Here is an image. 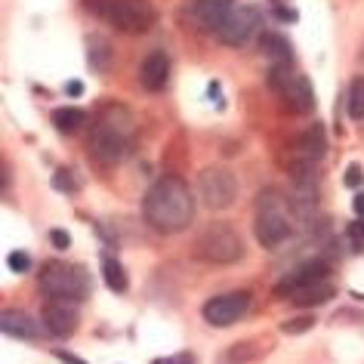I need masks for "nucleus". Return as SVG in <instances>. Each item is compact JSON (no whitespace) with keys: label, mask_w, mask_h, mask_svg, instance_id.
<instances>
[{"label":"nucleus","mask_w":364,"mask_h":364,"mask_svg":"<svg viewBox=\"0 0 364 364\" xmlns=\"http://www.w3.org/2000/svg\"><path fill=\"white\" fill-rule=\"evenodd\" d=\"M53 355H56L59 361H65V364H87L84 358H77V355H71V352H65V349H53Z\"/></svg>","instance_id":"30"},{"label":"nucleus","mask_w":364,"mask_h":364,"mask_svg":"<svg viewBox=\"0 0 364 364\" xmlns=\"http://www.w3.org/2000/svg\"><path fill=\"white\" fill-rule=\"evenodd\" d=\"M346 105H349V117H352V121H364V77L352 80Z\"/></svg>","instance_id":"23"},{"label":"nucleus","mask_w":364,"mask_h":364,"mask_svg":"<svg viewBox=\"0 0 364 364\" xmlns=\"http://www.w3.org/2000/svg\"><path fill=\"white\" fill-rule=\"evenodd\" d=\"M133 133V114L124 105H105L90 124V158L99 167H114L124 158Z\"/></svg>","instance_id":"2"},{"label":"nucleus","mask_w":364,"mask_h":364,"mask_svg":"<svg viewBox=\"0 0 364 364\" xmlns=\"http://www.w3.org/2000/svg\"><path fill=\"white\" fill-rule=\"evenodd\" d=\"M259 25V10L250 4H238L235 10L229 13V19H225V25L220 31H216V38H220L225 47H241V43L250 41V34L257 31Z\"/></svg>","instance_id":"10"},{"label":"nucleus","mask_w":364,"mask_h":364,"mask_svg":"<svg viewBox=\"0 0 364 364\" xmlns=\"http://www.w3.org/2000/svg\"><path fill=\"white\" fill-rule=\"evenodd\" d=\"M259 53L272 62V65H287L290 62V43L281 38V34H262L259 38Z\"/></svg>","instance_id":"18"},{"label":"nucleus","mask_w":364,"mask_h":364,"mask_svg":"<svg viewBox=\"0 0 364 364\" xmlns=\"http://www.w3.org/2000/svg\"><path fill=\"white\" fill-rule=\"evenodd\" d=\"M259 355H262L259 343L244 340V343H235L232 349H225L223 358H220V364H250V361H257Z\"/></svg>","instance_id":"20"},{"label":"nucleus","mask_w":364,"mask_h":364,"mask_svg":"<svg viewBox=\"0 0 364 364\" xmlns=\"http://www.w3.org/2000/svg\"><path fill=\"white\" fill-rule=\"evenodd\" d=\"M151 364H198V358L192 352H176V355H164V358H154Z\"/></svg>","instance_id":"25"},{"label":"nucleus","mask_w":364,"mask_h":364,"mask_svg":"<svg viewBox=\"0 0 364 364\" xmlns=\"http://www.w3.org/2000/svg\"><path fill=\"white\" fill-rule=\"evenodd\" d=\"M296 149L303 158L309 161H318V158H324V151H327V136H324V127L321 124H312L309 130L296 139Z\"/></svg>","instance_id":"16"},{"label":"nucleus","mask_w":364,"mask_h":364,"mask_svg":"<svg viewBox=\"0 0 364 364\" xmlns=\"http://www.w3.org/2000/svg\"><path fill=\"white\" fill-rule=\"evenodd\" d=\"M192 253L201 262H213V266H232L244 257V241L238 229H232L229 223H210L198 232L192 244Z\"/></svg>","instance_id":"5"},{"label":"nucleus","mask_w":364,"mask_h":364,"mask_svg":"<svg viewBox=\"0 0 364 364\" xmlns=\"http://www.w3.org/2000/svg\"><path fill=\"white\" fill-rule=\"evenodd\" d=\"M284 195H278L275 188L257 195V216H253V238L259 241V247L278 250L290 235H294V216H290Z\"/></svg>","instance_id":"3"},{"label":"nucleus","mask_w":364,"mask_h":364,"mask_svg":"<svg viewBox=\"0 0 364 364\" xmlns=\"http://www.w3.org/2000/svg\"><path fill=\"white\" fill-rule=\"evenodd\" d=\"M50 241H53V247H56V250L71 247V235L62 232V229H53V232H50Z\"/></svg>","instance_id":"29"},{"label":"nucleus","mask_w":364,"mask_h":364,"mask_svg":"<svg viewBox=\"0 0 364 364\" xmlns=\"http://www.w3.org/2000/svg\"><path fill=\"white\" fill-rule=\"evenodd\" d=\"M53 188H62V192H75V179H71V173L68 170H59L56 176H53Z\"/></svg>","instance_id":"26"},{"label":"nucleus","mask_w":364,"mask_h":364,"mask_svg":"<svg viewBox=\"0 0 364 364\" xmlns=\"http://www.w3.org/2000/svg\"><path fill=\"white\" fill-rule=\"evenodd\" d=\"M336 294V287L331 284V281H318V284H309V287H303V290H296L294 296V303L296 306H303V309H312V306H321V303H327V299H331Z\"/></svg>","instance_id":"17"},{"label":"nucleus","mask_w":364,"mask_h":364,"mask_svg":"<svg viewBox=\"0 0 364 364\" xmlns=\"http://www.w3.org/2000/svg\"><path fill=\"white\" fill-rule=\"evenodd\" d=\"M41 324L47 327V333L65 340L77 331V309L75 303H65V299H47L41 309Z\"/></svg>","instance_id":"12"},{"label":"nucleus","mask_w":364,"mask_h":364,"mask_svg":"<svg viewBox=\"0 0 364 364\" xmlns=\"http://www.w3.org/2000/svg\"><path fill=\"white\" fill-rule=\"evenodd\" d=\"M105 19L121 34H149L158 22V10L151 0H112Z\"/></svg>","instance_id":"7"},{"label":"nucleus","mask_w":364,"mask_h":364,"mask_svg":"<svg viewBox=\"0 0 364 364\" xmlns=\"http://www.w3.org/2000/svg\"><path fill=\"white\" fill-rule=\"evenodd\" d=\"M352 207H355V213H358V216H364V192H358V195H355Z\"/></svg>","instance_id":"32"},{"label":"nucleus","mask_w":364,"mask_h":364,"mask_svg":"<svg viewBox=\"0 0 364 364\" xmlns=\"http://www.w3.org/2000/svg\"><path fill=\"white\" fill-rule=\"evenodd\" d=\"M269 84L281 96V102H284L294 114L315 112V90H312V84H309V80L290 65H272Z\"/></svg>","instance_id":"6"},{"label":"nucleus","mask_w":364,"mask_h":364,"mask_svg":"<svg viewBox=\"0 0 364 364\" xmlns=\"http://www.w3.org/2000/svg\"><path fill=\"white\" fill-rule=\"evenodd\" d=\"M235 0H192L188 4V22L195 25L198 31H220L225 19H229V13L235 10Z\"/></svg>","instance_id":"11"},{"label":"nucleus","mask_w":364,"mask_h":364,"mask_svg":"<svg viewBox=\"0 0 364 364\" xmlns=\"http://www.w3.org/2000/svg\"><path fill=\"white\" fill-rule=\"evenodd\" d=\"M38 284L47 299H65V303H84L93 290L90 272L84 266H68V262H47L38 275Z\"/></svg>","instance_id":"4"},{"label":"nucleus","mask_w":364,"mask_h":364,"mask_svg":"<svg viewBox=\"0 0 364 364\" xmlns=\"http://www.w3.org/2000/svg\"><path fill=\"white\" fill-rule=\"evenodd\" d=\"M0 327H4V333L13 336V340H38L41 336V321L31 318L28 312H19V309H6V312L0 315Z\"/></svg>","instance_id":"15"},{"label":"nucleus","mask_w":364,"mask_h":364,"mask_svg":"<svg viewBox=\"0 0 364 364\" xmlns=\"http://www.w3.org/2000/svg\"><path fill=\"white\" fill-rule=\"evenodd\" d=\"M315 327V318L312 315H296V318H287V321H281V333L287 336H296V333H306Z\"/></svg>","instance_id":"24"},{"label":"nucleus","mask_w":364,"mask_h":364,"mask_svg":"<svg viewBox=\"0 0 364 364\" xmlns=\"http://www.w3.org/2000/svg\"><path fill=\"white\" fill-rule=\"evenodd\" d=\"M102 278H105V284L114 290V294H124L127 290V272H124V266L117 262L114 257H102Z\"/></svg>","instance_id":"22"},{"label":"nucleus","mask_w":364,"mask_h":364,"mask_svg":"<svg viewBox=\"0 0 364 364\" xmlns=\"http://www.w3.org/2000/svg\"><path fill=\"white\" fill-rule=\"evenodd\" d=\"M238 176L225 167H204L198 173V195L210 210H229L238 201Z\"/></svg>","instance_id":"8"},{"label":"nucleus","mask_w":364,"mask_h":364,"mask_svg":"<svg viewBox=\"0 0 364 364\" xmlns=\"http://www.w3.org/2000/svg\"><path fill=\"white\" fill-rule=\"evenodd\" d=\"M349 235H352L355 241H364V216H361V220H355V223L349 225Z\"/></svg>","instance_id":"31"},{"label":"nucleus","mask_w":364,"mask_h":364,"mask_svg":"<svg viewBox=\"0 0 364 364\" xmlns=\"http://www.w3.org/2000/svg\"><path fill=\"white\" fill-rule=\"evenodd\" d=\"M6 262H10V269H13V272H19V275H22V272H28V269H31L28 253H10V259H6Z\"/></svg>","instance_id":"28"},{"label":"nucleus","mask_w":364,"mask_h":364,"mask_svg":"<svg viewBox=\"0 0 364 364\" xmlns=\"http://www.w3.org/2000/svg\"><path fill=\"white\" fill-rule=\"evenodd\" d=\"M327 278V262L324 259H306L294 266L284 278L275 284V296H294L296 290H303L309 284H318V281Z\"/></svg>","instance_id":"13"},{"label":"nucleus","mask_w":364,"mask_h":364,"mask_svg":"<svg viewBox=\"0 0 364 364\" xmlns=\"http://www.w3.org/2000/svg\"><path fill=\"white\" fill-rule=\"evenodd\" d=\"M68 93H71V96L80 93V84H77V80H71V84H68Z\"/></svg>","instance_id":"33"},{"label":"nucleus","mask_w":364,"mask_h":364,"mask_svg":"<svg viewBox=\"0 0 364 364\" xmlns=\"http://www.w3.org/2000/svg\"><path fill=\"white\" fill-rule=\"evenodd\" d=\"M250 306V294L247 290H229V294L210 296L201 306V318L210 327H232L235 321H241L244 312Z\"/></svg>","instance_id":"9"},{"label":"nucleus","mask_w":364,"mask_h":364,"mask_svg":"<svg viewBox=\"0 0 364 364\" xmlns=\"http://www.w3.org/2000/svg\"><path fill=\"white\" fill-rule=\"evenodd\" d=\"M87 59L96 71H105L112 65V47H108V41L99 38V34H90L87 38Z\"/></svg>","instance_id":"21"},{"label":"nucleus","mask_w":364,"mask_h":364,"mask_svg":"<svg viewBox=\"0 0 364 364\" xmlns=\"http://www.w3.org/2000/svg\"><path fill=\"white\" fill-rule=\"evenodd\" d=\"M84 124H87V112H80V108H56L53 112V127L65 136L77 133Z\"/></svg>","instance_id":"19"},{"label":"nucleus","mask_w":364,"mask_h":364,"mask_svg":"<svg viewBox=\"0 0 364 364\" xmlns=\"http://www.w3.org/2000/svg\"><path fill=\"white\" fill-rule=\"evenodd\" d=\"M142 220L161 235H176L195 220V198L179 176H161L142 198Z\"/></svg>","instance_id":"1"},{"label":"nucleus","mask_w":364,"mask_h":364,"mask_svg":"<svg viewBox=\"0 0 364 364\" xmlns=\"http://www.w3.org/2000/svg\"><path fill=\"white\" fill-rule=\"evenodd\" d=\"M170 80V56L164 50H154L142 59L139 65V84L149 90V93H161Z\"/></svg>","instance_id":"14"},{"label":"nucleus","mask_w":364,"mask_h":364,"mask_svg":"<svg viewBox=\"0 0 364 364\" xmlns=\"http://www.w3.org/2000/svg\"><path fill=\"white\" fill-rule=\"evenodd\" d=\"M343 182H346V186H349V188H358L361 182H364V170L358 167V164H349V170H346Z\"/></svg>","instance_id":"27"}]
</instances>
